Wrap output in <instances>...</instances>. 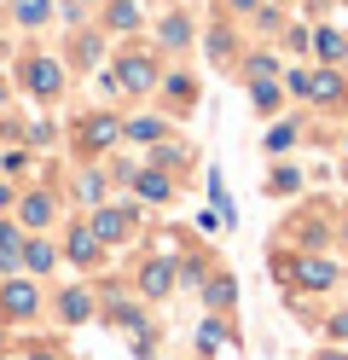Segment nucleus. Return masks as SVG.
Listing matches in <instances>:
<instances>
[{"label": "nucleus", "mask_w": 348, "mask_h": 360, "mask_svg": "<svg viewBox=\"0 0 348 360\" xmlns=\"http://www.w3.org/2000/svg\"><path fill=\"white\" fill-rule=\"evenodd\" d=\"M64 256L76 262V267H93V262L105 256V244H99V233H93V227H76V233H70V244H64Z\"/></svg>", "instance_id": "9d476101"}, {"label": "nucleus", "mask_w": 348, "mask_h": 360, "mask_svg": "<svg viewBox=\"0 0 348 360\" xmlns=\"http://www.w3.org/2000/svg\"><path fill=\"white\" fill-rule=\"evenodd\" d=\"M134 192H139V198H151V204H169V198H174V180H169V174H157V169H146V174H134Z\"/></svg>", "instance_id": "2eb2a0df"}, {"label": "nucleus", "mask_w": 348, "mask_h": 360, "mask_svg": "<svg viewBox=\"0 0 348 360\" xmlns=\"http://www.w3.org/2000/svg\"><path fill=\"white\" fill-rule=\"evenodd\" d=\"M116 140H122V117H110V110H87V117L76 122V151L82 157H99Z\"/></svg>", "instance_id": "f257e3e1"}, {"label": "nucleus", "mask_w": 348, "mask_h": 360, "mask_svg": "<svg viewBox=\"0 0 348 360\" xmlns=\"http://www.w3.org/2000/svg\"><path fill=\"white\" fill-rule=\"evenodd\" d=\"M12 24H18V30L53 24V0H12Z\"/></svg>", "instance_id": "ddd939ff"}, {"label": "nucleus", "mask_w": 348, "mask_h": 360, "mask_svg": "<svg viewBox=\"0 0 348 360\" xmlns=\"http://www.w3.org/2000/svg\"><path fill=\"white\" fill-rule=\"evenodd\" d=\"M151 163H157V169H174V174H180V163H186V146H157V151H151Z\"/></svg>", "instance_id": "393cba45"}, {"label": "nucleus", "mask_w": 348, "mask_h": 360, "mask_svg": "<svg viewBox=\"0 0 348 360\" xmlns=\"http://www.w3.org/2000/svg\"><path fill=\"white\" fill-rule=\"evenodd\" d=\"M296 285H302V290H331V285H337V262L302 256V262H296Z\"/></svg>", "instance_id": "0eeeda50"}, {"label": "nucleus", "mask_w": 348, "mask_h": 360, "mask_svg": "<svg viewBox=\"0 0 348 360\" xmlns=\"http://www.w3.org/2000/svg\"><path fill=\"white\" fill-rule=\"evenodd\" d=\"M198 354H203V360L232 354V331H226L221 320H203V326H198Z\"/></svg>", "instance_id": "9b49d317"}, {"label": "nucleus", "mask_w": 348, "mask_h": 360, "mask_svg": "<svg viewBox=\"0 0 348 360\" xmlns=\"http://www.w3.org/2000/svg\"><path fill=\"white\" fill-rule=\"evenodd\" d=\"M162 117H134V122H122V140H162Z\"/></svg>", "instance_id": "aec40b11"}, {"label": "nucleus", "mask_w": 348, "mask_h": 360, "mask_svg": "<svg viewBox=\"0 0 348 360\" xmlns=\"http://www.w3.org/2000/svg\"><path fill=\"white\" fill-rule=\"evenodd\" d=\"M325 331H331V337H337V343H348V308H342V314H337V320H331V326H325Z\"/></svg>", "instance_id": "bb28decb"}, {"label": "nucleus", "mask_w": 348, "mask_h": 360, "mask_svg": "<svg viewBox=\"0 0 348 360\" xmlns=\"http://www.w3.org/2000/svg\"><path fill=\"white\" fill-rule=\"evenodd\" d=\"M35 308H41V297H35V279L12 274L6 285H0V320H30Z\"/></svg>", "instance_id": "7ed1b4c3"}, {"label": "nucleus", "mask_w": 348, "mask_h": 360, "mask_svg": "<svg viewBox=\"0 0 348 360\" xmlns=\"http://www.w3.org/2000/svg\"><path fill=\"white\" fill-rule=\"evenodd\" d=\"M290 140H296V122H273L267 128V151H290Z\"/></svg>", "instance_id": "b1692460"}, {"label": "nucleus", "mask_w": 348, "mask_h": 360, "mask_svg": "<svg viewBox=\"0 0 348 360\" xmlns=\"http://www.w3.org/2000/svg\"><path fill=\"white\" fill-rule=\"evenodd\" d=\"M162 94H169V99H180V105H192V94H198V87H192V76H162Z\"/></svg>", "instance_id": "5701e85b"}, {"label": "nucleus", "mask_w": 348, "mask_h": 360, "mask_svg": "<svg viewBox=\"0 0 348 360\" xmlns=\"http://www.w3.org/2000/svg\"><path fill=\"white\" fill-rule=\"evenodd\" d=\"M82 6H93V0H82Z\"/></svg>", "instance_id": "473e14b6"}, {"label": "nucleus", "mask_w": 348, "mask_h": 360, "mask_svg": "<svg viewBox=\"0 0 348 360\" xmlns=\"http://www.w3.org/2000/svg\"><path fill=\"white\" fill-rule=\"evenodd\" d=\"M18 262L30 267V274H53V262H58V256H53V244H46L41 233H23V244H18Z\"/></svg>", "instance_id": "1a4fd4ad"}, {"label": "nucleus", "mask_w": 348, "mask_h": 360, "mask_svg": "<svg viewBox=\"0 0 348 360\" xmlns=\"http://www.w3.org/2000/svg\"><path fill=\"white\" fill-rule=\"evenodd\" d=\"M342 70H348V41H342Z\"/></svg>", "instance_id": "2f4dec72"}, {"label": "nucleus", "mask_w": 348, "mask_h": 360, "mask_svg": "<svg viewBox=\"0 0 348 360\" xmlns=\"http://www.w3.org/2000/svg\"><path fill=\"white\" fill-rule=\"evenodd\" d=\"M157 41H162V47H192V18H186V12H169V18H162V24H157Z\"/></svg>", "instance_id": "4468645a"}, {"label": "nucleus", "mask_w": 348, "mask_h": 360, "mask_svg": "<svg viewBox=\"0 0 348 360\" xmlns=\"http://www.w3.org/2000/svg\"><path fill=\"white\" fill-rule=\"evenodd\" d=\"M46 221H53V198H46V192L18 198V227H23V233H41Z\"/></svg>", "instance_id": "6e6552de"}, {"label": "nucleus", "mask_w": 348, "mask_h": 360, "mask_svg": "<svg viewBox=\"0 0 348 360\" xmlns=\"http://www.w3.org/2000/svg\"><path fill=\"white\" fill-rule=\"evenodd\" d=\"M226 6H232V12H250V18H255V12H262V0H226Z\"/></svg>", "instance_id": "cd10ccee"}, {"label": "nucleus", "mask_w": 348, "mask_h": 360, "mask_svg": "<svg viewBox=\"0 0 348 360\" xmlns=\"http://www.w3.org/2000/svg\"><path fill=\"white\" fill-rule=\"evenodd\" d=\"M296 186H302V174H296V169H290V163H278V169H273V174H267V192H278V198H290V192H296Z\"/></svg>", "instance_id": "412c9836"}, {"label": "nucleus", "mask_w": 348, "mask_h": 360, "mask_svg": "<svg viewBox=\"0 0 348 360\" xmlns=\"http://www.w3.org/2000/svg\"><path fill=\"white\" fill-rule=\"evenodd\" d=\"M342 41H348L342 30H331V24H319V30H314V53H319L325 64H337V70H342Z\"/></svg>", "instance_id": "f3484780"}, {"label": "nucleus", "mask_w": 348, "mask_h": 360, "mask_svg": "<svg viewBox=\"0 0 348 360\" xmlns=\"http://www.w3.org/2000/svg\"><path fill=\"white\" fill-rule=\"evenodd\" d=\"M12 204V186H6V174H0V210H6Z\"/></svg>", "instance_id": "c85d7f7f"}, {"label": "nucleus", "mask_w": 348, "mask_h": 360, "mask_svg": "<svg viewBox=\"0 0 348 360\" xmlns=\"http://www.w3.org/2000/svg\"><path fill=\"white\" fill-rule=\"evenodd\" d=\"M342 238H348V227H342Z\"/></svg>", "instance_id": "72a5a7b5"}, {"label": "nucleus", "mask_w": 348, "mask_h": 360, "mask_svg": "<svg viewBox=\"0 0 348 360\" xmlns=\"http://www.w3.org/2000/svg\"><path fill=\"white\" fill-rule=\"evenodd\" d=\"M87 314H93V297H87V290H58V320H64V326L87 320Z\"/></svg>", "instance_id": "a211bd4d"}, {"label": "nucleus", "mask_w": 348, "mask_h": 360, "mask_svg": "<svg viewBox=\"0 0 348 360\" xmlns=\"http://www.w3.org/2000/svg\"><path fill=\"white\" fill-rule=\"evenodd\" d=\"M99 53H105V41L93 35V30H87V35H76V64H82V70H87V64H99Z\"/></svg>", "instance_id": "4be33fe9"}, {"label": "nucleus", "mask_w": 348, "mask_h": 360, "mask_svg": "<svg viewBox=\"0 0 348 360\" xmlns=\"http://www.w3.org/2000/svg\"><path fill=\"white\" fill-rule=\"evenodd\" d=\"M6 99H12V82H6V76H0V105H6Z\"/></svg>", "instance_id": "c756f323"}, {"label": "nucleus", "mask_w": 348, "mask_h": 360, "mask_svg": "<svg viewBox=\"0 0 348 360\" xmlns=\"http://www.w3.org/2000/svg\"><path fill=\"white\" fill-rule=\"evenodd\" d=\"M169 290H174V256H157V262H146V267H139V297H169Z\"/></svg>", "instance_id": "423d86ee"}, {"label": "nucleus", "mask_w": 348, "mask_h": 360, "mask_svg": "<svg viewBox=\"0 0 348 360\" xmlns=\"http://www.w3.org/2000/svg\"><path fill=\"white\" fill-rule=\"evenodd\" d=\"M93 233H99V244H122L128 233H134V210H122V204H93V221H87Z\"/></svg>", "instance_id": "20e7f679"}, {"label": "nucleus", "mask_w": 348, "mask_h": 360, "mask_svg": "<svg viewBox=\"0 0 348 360\" xmlns=\"http://www.w3.org/2000/svg\"><path fill=\"white\" fill-rule=\"evenodd\" d=\"M116 87H128V94H146V87H157L162 76H157V64L146 58V53H134V58H116Z\"/></svg>", "instance_id": "39448f33"}, {"label": "nucleus", "mask_w": 348, "mask_h": 360, "mask_svg": "<svg viewBox=\"0 0 348 360\" xmlns=\"http://www.w3.org/2000/svg\"><path fill=\"white\" fill-rule=\"evenodd\" d=\"M30 169V151H6V174H23Z\"/></svg>", "instance_id": "a878e982"}, {"label": "nucleus", "mask_w": 348, "mask_h": 360, "mask_svg": "<svg viewBox=\"0 0 348 360\" xmlns=\"http://www.w3.org/2000/svg\"><path fill=\"white\" fill-rule=\"evenodd\" d=\"M105 30L110 35H134L139 30V0H105Z\"/></svg>", "instance_id": "f8f14e48"}, {"label": "nucleus", "mask_w": 348, "mask_h": 360, "mask_svg": "<svg viewBox=\"0 0 348 360\" xmlns=\"http://www.w3.org/2000/svg\"><path fill=\"white\" fill-rule=\"evenodd\" d=\"M18 82L30 87L35 99H58L64 70H58V58H23V64H18Z\"/></svg>", "instance_id": "f03ea898"}, {"label": "nucleus", "mask_w": 348, "mask_h": 360, "mask_svg": "<svg viewBox=\"0 0 348 360\" xmlns=\"http://www.w3.org/2000/svg\"><path fill=\"white\" fill-rule=\"evenodd\" d=\"M203 302H209V308H232V302H238V279H232V274H215Z\"/></svg>", "instance_id": "6ab92c4d"}, {"label": "nucleus", "mask_w": 348, "mask_h": 360, "mask_svg": "<svg viewBox=\"0 0 348 360\" xmlns=\"http://www.w3.org/2000/svg\"><path fill=\"white\" fill-rule=\"evenodd\" d=\"M30 360H58V354H53V349H41V354H30Z\"/></svg>", "instance_id": "7c9ffc66"}, {"label": "nucleus", "mask_w": 348, "mask_h": 360, "mask_svg": "<svg viewBox=\"0 0 348 360\" xmlns=\"http://www.w3.org/2000/svg\"><path fill=\"white\" fill-rule=\"evenodd\" d=\"M250 99H255V110H262V117H273V110L285 105V94H278L273 76H250Z\"/></svg>", "instance_id": "dca6fc26"}]
</instances>
